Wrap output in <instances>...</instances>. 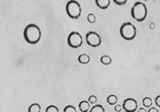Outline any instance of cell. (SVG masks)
I'll return each mask as SVG.
<instances>
[{
	"label": "cell",
	"mask_w": 160,
	"mask_h": 112,
	"mask_svg": "<svg viewBox=\"0 0 160 112\" xmlns=\"http://www.w3.org/2000/svg\"><path fill=\"white\" fill-rule=\"evenodd\" d=\"M79 108L82 112H88L90 108V104L88 101H82L79 104Z\"/></svg>",
	"instance_id": "obj_9"
},
{
	"label": "cell",
	"mask_w": 160,
	"mask_h": 112,
	"mask_svg": "<svg viewBox=\"0 0 160 112\" xmlns=\"http://www.w3.org/2000/svg\"><path fill=\"white\" fill-rule=\"evenodd\" d=\"M113 2H114L115 4L119 5V6H123V5H126V4H127V1H126V0H125V1H117V0H113Z\"/></svg>",
	"instance_id": "obj_20"
},
{
	"label": "cell",
	"mask_w": 160,
	"mask_h": 112,
	"mask_svg": "<svg viewBox=\"0 0 160 112\" xmlns=\"http://www.w3.org/2000/svg\"><path fill=\"white\" fill-rule=\"evenodd\" d=\"M100 61H101V63L103 65L108 66V65H110L112 63V58L110 57V56H108V55H103L102 57L100 58Z\"/></svg>",
	"instance_id": "obj_11"
},
{
	"label": "cell",
	"mask_w": 160,
	"mask_h": 112,
	"mask_svg": "<svg viewBox=\"0 0 160 112\" xmlns=\"http://www.w3.org/2000/svg\"><path fill=\"white\" fill-rule=\"evenodd\" d=\"M142 103H143V106H146V107H150L151 106H152V99L150 98V97H145V98H143V100H142Z\"/></svg>",
	"instance_id": "obj_15"
},
{
	"label": "cell",
	"mask_w": 160,
	"mask_h": 112,
	"mask_svg": "<svg viewBox=\"0 0 160 112\" xmlns=\"http://www.w3.org/2000/svg\"><path fill=\"white\" fill-rule=\"evenodd\" d=\"M90 112H105V109L101 105H96L90 109Z\"/></svg>",
	"instance_id": "obj_14"
},
{
	"label": "cell",
	"mask_w": 160,
	"mask_h": 112,
	"mask_svg": "<svg viewBox=\"0 0 160 112\" xmlns=\"http://www.w3.org/2000/svg\"><path fill=\"white\" fill-rule=\"evenodd\" d=\"M120 35L126 40H132L137 35V29L131 23H125L120 27Z\"/></svg>",
	"instance_id": "obj_3"
},
{
	"label": "cell",
	"mask_w": 160,
	"mask_h": 112,
	"mask_svg": "<svg viewBox=\"0 0 160 112\" xmlns=\"http://www.w3.org/2000/svg\"><path fill=\"white\" fill-rule=\"evenodd\" d=\"M78 60L82 65H86V64H88L90 62V57H89V55H87V54H81L79 56Z\"/></svg>",
	"instance_id": "obj_10"
},
{
	"label": "cell",
	"mask_w": 160,
	"mask_h": 112,
	"mask_svg": "<svg viewBox=\"0 0 160 112\" xmlns=\"http://www.w3.org/2000/svg\"><path fill=\"white\" fill-rule=\"evenodd\" d=\"M138 112H147L144 108H140V109H139V111Z\"/></svg>",
	"instance_id": "obj_24"
},
{
	"label": "cell",
	"mask_w": 160,
	"mask_h": 112,
	"mask_svg": "<svg viewBox=\"0 0 160 112\" xmlns=\"http://www.w3.org/2000/svg\"><path fill=\"white\" fill-rule=\"evenodd\" d=\"M45 112H59V109H58V107L56 106H49L46 108Z\"/></svg>",
	"instance_id": "obj_16"
},
{
	"label": "cell",
	"mask_w": 160,
	"mask_h": 112,
	"mask_svg": "<svg viewBox=\"0 0 160 112\" xmlns=\"http://www.w3.org/2000/svg\"><path fill=\"white\" fill-rule=\"evenodd\" d=\"M96 100H97V97L96 95H91L88 99V102H89V104H96Z\"/></svg>",
	"instance_id": "obj_19"
},
{
	"label": "cell",
	"mask_w": 160,
	"mask_h": 112,
	"mask_svg": "<svg viewBox=\"0 0 160 112\" xmlns=\"http://www.w3.org/2000/svg\"><path fill=\"white\" fill-rule=\"evenodd\" d=\"M68 45L73 49L80 48L82 45V37L78 32H71L68 37Z\"/></svg>",
	"instance_id": "obj_5"
},
{
	"label": "cell",
	"mask_w": 160,
	"mask_h": 112,
	"mask_svg": "<svg viewBox=\"0 0 160 112\" xmlns=\"http://www.w3.org/2000/svg\"><path fill=\"white\" fill-rule=\"evenodd\" d=\"M131 16L137 22L141 23L147 17V8L142 2H136L131 9Z\"/></svg>",
	"instance_id": "obj_2"
},
{
	"label": "cell",
	"mask_w": 160,
	"mask_h": 112,
	"mask_svg": "<svg viewBox=\"0 0 160 112\" xmlns=\"http://www.w3.org/2000/svg\"><path fill=\"white\" fill-rule=\"evenodd\" d=\"M123 108L127 112H135L138 108V102L133 98H127L123 103Z\"/></svg>",
	"instance_id": "obj_7"
},
{
	"label": "cell",
	"mask_w": 160,
	"mask_h": 112,
	"mask_svg": "<svg viewBox=\"0 0 160 112\" xmlns=\"http://www.w3.org/2000/svg\"><path fill=\"white\" fill-rule=\"evenodd\" d=\"M117 100H118V98L114 94H111L108 96V98H107V102H108L109 105H115L117 103Z\"/></svg>",
	"instance_id": "obj_13"
},
{
	"label": "cell",
	"mask_w": 160,
	"mask_h": 112,
	"mask_svg": "<svg viewBox=\"0 0 160 112\" xmlns=\"http://www.w3.org/2000/svg\"><path fill=\"white\" fill-rule=\"evenodd\" d=\"M155 103L157 106H160V95H157V97L155 98Z\"/></svg>",
	"instance_id": "obj_21"
},
{
	"label": "cell",
	"mask_w": 160,
	"mask_h": 112,
	"mask_svg": "<svg viewBox=\"0 0 160 112\" xmlns=\"http://www.w3.org/2000/svg\"><path fill=\"white\" fill-rule=\"evenodd\" d=\"M40 105L38 104H33L28 107V112H40Z\"/></svg>",
	"instance_id": "obj_12"
},
{
	"label": "cell",
	"mask_w": 160,
	"mask_h": 112,
	"mask_svg": "<svg viewBox=\"0 0 160 112\" xmlns=\"http://www.w3.org/2000/svg\"><path fill=\"white\" fill-rule=\"evenodd\" d=\"M64 112H77V110H76L75 106H73L71 105H69L64 108Z\"/></svg>",
	"instance_id": "obj_17"
},
{
	"label": "cell",
	"mask_w": 160,
	"mask_h": 112,
	"mask_svg": "<svg viewBox=\"0 0 160 112\" xmlns=\"http://www.w3.org/2000/svg\"><path fill=\"white\" fill-rule=\"evenodd\" d=\"M87 21H88L90 24H94V23L96 22V16H95L93 13L88 14V16H87Z\"/></svg>",
	"instance_id": "obj_18"
},
{
	"label": "cell",
	"mask_w": 160,
	"mask_h": 112,
	"mask_svg": "<svg viewBox=\"0 0 160 112\" xmlns=\"http://www.w3.org/2000/svg\"><path fill=\"white\" fill-rule=\"evenodd\" d=\"M147 112H159V110L156 109V108H154V107H151L149 109V111H147Z\"/></svg>",
	"instance_id": "obj_23"
},
{
	"label": "cell",
	"mask_w": 160,
	"mask_h": 112,
	"mask_svg": "<svg viewBox=\"0 0 160 112\" xmlns=\"http://www.w3.org/2000/svg\"><path fill=\"white\" fill-rule=\"evenodd\" d=\"M114 109H115V111H116V112H119V111H121V110H122V106H119V105H117V106H115Z\"/></svg>",
	"instance_id": "obj_22"
},
{
	"label": "cell",
	"mask_w": 160,
	"mask_h": 112,
	"mask_svg": "<svg viewBox=\"0 0 160 112\" xmlns=\"http://www.w3.org/2000/svg\"><path fill=\"white\" fill-rule=\"evenodd\" d=\"M150 28H151V29H153V28H154V24H150Z\"/></svg>",
	"instance_id": "obj_25"
},
{
	"label": "cell",
	"mask_w": 160,
	"mask_h": 112,
	"mask_svg": "<svg viewBox=\"0 0 160 112\" xmlns=\"http://www.w3.org/2000/svg\"><path fill=\"white\" fill-rule=\"evenodd\" d=\"M66 11L69 18L71 19H79L82 14V8L79 2L75 1V0H70L68 2L66 6Z\"/></svg>",
	"instance_id": "obj_4"
},
{
	"label": "cell",
	"mask_w": 160,
	"mask_h": 112,
	"mask_svg": "<svg viewBox=\"0 0 160 112\" xmlns=\"http://www.w3.org/2000/svg\"><path fill=\"white\" fill-rule=\"evenodd\" d=\"M40 37H41L40 29L38 25L34 24H28L24 30V37L25 41L31 45L37 44L40 40Z\"/></svg>",
	"instance_id": "obj_1"
},
{
	"label": "cell",
	"mask_w": 160,
	"mask_h": 112,
	"mask_svg": "<svg viewBox=\"0 0 160 112\" xmlns=\"http://www.w3.org/2000/svg\"><path fill=\"white\" fill-rule=\"evenodd\" d=\"M86 42L91 47H98L101 44V37L96 32H88L86 34Z\"/></svg>",
	"instance_id": "obj_6"
},
{
	"label": "cell",
	"mask_w": 160,
	"mask_h": 112,
	"mask_svg": "<svg viewBox=\"0 0 160 112\" xmlns=\"http://www.w3.org/2000/svg\"><path fill=\"white\" fill-rule=\"evenodd\" d=\"M96 4L99 9L106 10V9L109 8V6L111 4V1H110V0H96Z\"/></svg>",
	"instance_id": "obj_8"
}]
</instances>
